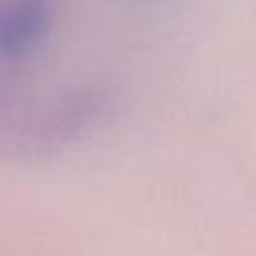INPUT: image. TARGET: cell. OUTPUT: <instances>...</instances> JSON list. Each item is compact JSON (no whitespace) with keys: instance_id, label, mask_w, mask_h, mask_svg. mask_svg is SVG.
I'll list each match as a JSON object with an SVG mask.
<instances>
[{"instance_id":"cell-1","label":"cell","mask_w":256,"mask_h":256,"mask_svg":"<svg viewBox=\"0 0 256 256\" xmlns=\"http://www.w3.org/2000/svg\"><path fill=\"white\" fill-rule=\"evenodd\" d=\"M142 2H160V0H142Z\"/></svg>"}]
</instances>
